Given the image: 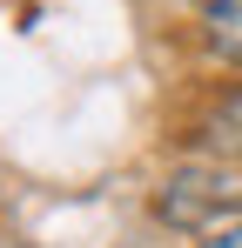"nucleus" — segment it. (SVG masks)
Returning <instances> with one entry per match:
<instances>
[{
  "label": "nucleus",
  "mask_w": 242,
  "mask_h": 248,
  "mask_svg": "<svg viewBox=\"0 0 242 248\" xmlns=\"http://www.w3.org/2000/svg\"><path fill=\"white\" fill-rule=\"evenodd\" d=\"M155 215L168 221V228H182V235H202V242H208L215 228L242 221V181L229 174V168H215V161L175 168V174L155 188Z\"/></svg>",
  "instance_id": "obj_1"
},
{
  "label": "nucleus",
  "mask_w": 242,
  "mask_h": 248,
  "mask_svg": "<svg viewBox=\"0 0 242 248\" xmlns=\"http://www.w3.org/2000/svg\"><path fill=\"white\" fill-rule=\"evenodd\" d=\"M202 41L215 61L242 67V0H202Z\"/></svg>",
  "instance_id": "obj_3"
},
{
  "label": "nucleus",
  "mask_w": 242,
  "mask_h": 248,
  "mask_svg": "<svg viewBox=\"0 0 242 248\" xmlns=\"http://www.w3.org/2000/svg\"><path fill=\"white\" fill-rule=\"evenodd\" d=\"M202 248H242V221H229V228H215Z\"/></svg>",
  "instance_id": "obj_4"
},
{
  "label": "nucleus",
  "mask_w": 242,
  "mask_h": 248,
  "mask_svg": "<svg viewBox=\"0 0 242 248\" xmlns=\"http://www.w3.org/2000/svg\"><path fill=\"white\" fill-rule=\"evenodd\" d=\"M202 148L215 161H242V87H229L208 114H202Z\"/></svg>",
  "instance_id": "obj_2"
}]
</instances>
